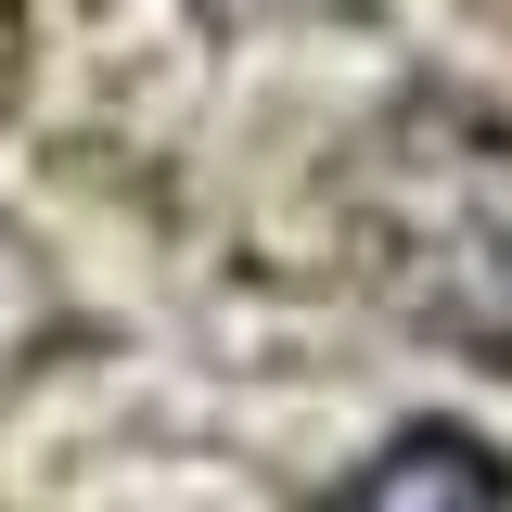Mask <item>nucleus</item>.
Instances as JSON below:
<instances>
[{
    "instance_id": "f257e3e1",
    "label": "nucleus",
    "mask_w": 512,
    "mask_h": 512,
    "mask_svg": "<svg viewBox=\"0 0 512 512\" xmlns=\"http://www.w3.org/2000/svg\"><path fill=\"white\" fill-rule=\"evenodd\" d=\"M500 448L461 436V423H410L397 448H372L346 487H333V512H500Z\"/></svg>"
}]
</instances>
